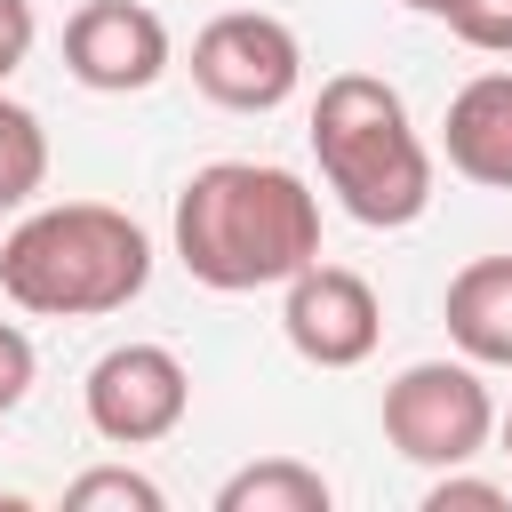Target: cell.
<instances>
[{
  "instance_id": "cell-7",
  "label": "cell",
  "mask_w": 512,
  "mask_h": 512,
  "mask_svg": "<svg viewBox=\"0 0 512 512\" xmlns=\"http://www.w3.org/2000/svg\"><path fill=\"white\" fill-rule=\"evenodd\" d=\"M280 336L312 368H360L376 352V336H384V304H376V288L360 272L312 256L304 272L280 280Z\"/></svg>"
},
{
  "instance_id": "cell-6",
  "label": "cell",
  "mask_w": 512,
  "mask_h": 512,
  "mask_svg": "<svg viewBox=\"0 0 512 512\" xmlns=\"http://www.w3.org/2000/svg\"><path fill=\"white\" fill-rule=\"evenodd\" d=\"M80 408H88V432L112 440V448H152L184 424L192 408V376L168 344H112L88 384H80Z\"/></svg>"
},
{
  "instance_id": "cell-11",
  "label": "cell",
  "mask_w": 512,
  "mask_h": 512,
  "mask_svg": "<svg viewBox=\"0 0 512 512\" xmlns=\"http://www.w3.org/2000/svg\"><path fill=\"white\" fill-rule=\"evenodd\" d=\"M328 504H336V488L304 456H256L216 488V512H328Z\"/></svg>"
},
{
  "instance_id": "cell-14",
  "label": "cell",
  "mask_w": 512,
  "mask_h": 512,
  "mask_svg": "<svg viewBox=\"0 0 512 512\" xmlns=\"http://www.w3.org/2000/svg\"><path fill=\"white\" fill-rule=\"evenodd\" d=\"M440 24L480 56H512V0H448Z\"/></svg>"
},
{
  "instance_id": "cell-5",
  "label": "cell",
  "mask_w": 512,
  "mask_h": 512,
  "mask_svg": "<svg viewBox=\"0 0 512 512\" xmlns=\"http://www.w3.org/2000/svg\"><path fill=\"white\" fill-rule=\"evenodd\" d=\"M304 80V40L264 8H224L192 32V88L224 112H280Z\"/></svg>"
},
{
  "instance_id": "cell-19",
  "label": "cell",
  "mask_w": 512,
  "mask_h": 512,
  "mask_svg": "<svg viewBox=\"0 0 512 512\" xmlns=\"http://www.w3.org/2000/svg\"><path fill=\"white\" fill-rule=\"evenodd\" d=\"M496 440H504V456H512V416H496Z\"/></svg>"
},
{
  "instance_id": "cell-2",
  "label": "cell",
  "mask_w": 512,
  "mask_h": 512,
  "mask_svg": "<svg viewBox=\"0 0 512 512\" xmlns=\"http://www.w3.org/2000/svg\"><path fill=\"white\" fill-rule=\"evenodd\" d=\"M152 280V240L128 208L104 200H56L24 208L0 240V296L40 320H104L128 312Z\"/></svg>"
},
{
  "instance_id": "cell-17",
  "label": "cell",
  "mask_w": 512,
  "mask_h": 512,
  "mask_svg": "<svg viewBox=\"0 0 512 512\" xmlns=\"http://www.w3.org/2000/svg\"><path fill=\"white\" fill-rule=\"evenodd\" d=\"M32 40H40V16H32V0H0V80L32 56Z\"/></svg>"
},
{
  "instance_id": "cell-12",
  "label": "cell",
  "mask_w": 512,
  "mask_h": 512,
  "mask_svg": "<svg viewBox=\"0 0 512 512\" xmlns=\"http://www.w3.org/2000/svg\"><path fill=\"white\" fill-rule=\"evenodd\" d=\"M48 184V128L32 104L0 96V216H24Z\"/></svg>"
},
{
  "instance_id": "cell-8",
  "label": "cell",
  "mask_w": 512,
  "mask_h": 512,
  "mask_svg": "<svg viewBox=\"0 0 512 512\" xmlns=\"http://www.w3.org/2000/svg\"><path fill=\"white\" fill-rule=\"evenodd\" d=\"M64 72L96 96H136L168 72V24L144 0H80L64 16Z\"/></svg>"
},
{
  "instance_id": "cell-10",
  "label": "cell",
  "mask_w": 512,
  "mask_h": 512,
  "mask_svg": "<svg viewBox=\"0 0 512 512\" xmlns=\"http://www.w3.org/2000/svg\"><path fill=\"white\" fill-rule=\"evenodd\" d=\"M440 320L472 368H512V256H472L448 280Z\"/></svg>"
},
{
  "instance_id": "cell-16",
  "label": "cell",
  "mask_w": 512,
  "mask_h": 512,
  "mask_svg": "<svg viewBox=\"0 0 512 512\" xmlns=\"http://www.w3.org/2000/svg\"><path fill=\"white\" fill-rule=\"evenodd\" d=\"M32 336L16 328V320H0V416L8 408H24V392H32Z\"/></svg>"
},
{
  "instance_id": "cell-18",
  "label": "cell",
  "mask_w": 512,
  "mask_h": 512,
  "mask_svg": "<svg viewBox=\"0 0 512 512\" xmlns=\"http://www.w3.org/2000/svg\"><path fill=\"white\" fill-rule=\"evenodd\" d=\"M400 8H416V16H448V0H400Z\"/></svg>"
},
{
  "instance_id": "cell-3",
  "label": "cell",
  "mask_w": 512,
  "mask_h": 512,
  "mask_svg": "<svg viewBox=\"0 0 512 512\" xmlns=\"http://www.w3.org/2000/svg\"><path fill=\"white\" fill-rule=\"evenodd\" d=\"M304 136H312V160H320V176H328V192L344 200L352 224L400 232L432 208V144L416 136L392 80H376V72L320 80Z\"/></svg>"
},
{
  "instance_id": "cell-13",
  "label": "cell",
  "mask_w": 512,
  "mask_h": 512,
  "mask_svg": "<svg viewBox=\"0 0 512 512\" xmlns=\"http://www.w3.org/2000/svg\"><path fill=\"white\" fill-rule=\"evenodd\" d=\"M160 504H168L160 480H144L128 464H96V472H80L64 488V512H160Z\"/></svg>"
},
{
  "instance_id": "cell-4",
  "label": "cell",
  "mask_w": 512,
  "mask_h": 512,
  "mask_svg": "<svg viewBox=\"0 0 512 512\" xmlns=\"http://www.w3.org/2000/svg\"><path fill=\"white\" fill-rule=\"evenodd\" d=\"M384 440L424 464V472H448V464H472L488 440H496V400H488V376L456 352V360H416L384 384Z\"/></svg>"
},
{
  "instance_id": "cell-15",
  "label": "cell",
  "mask_w": 512,
  "mask_h": 512,
  "mask_svg": "<svg viewBox=\"0 0 512 512\" xmlns=\"http://www.w3.org/2000/svg\"><path fill=\"white\" fill-rule=\"evenodd\" d=\"M456 504H472V512H496V504H504V488H496V480H472L464 464H448V472L424 488V512H456Z\"/></svg>"
},
{
  "instance_id": "cell-1",
  "label": "cell",
  "mask_w": 512,
  "mask_h": 512,
  "mask_svg": "<svg viewBox=\"0 0 512 512\" xmlns=\"http://www.w3.org/2000/svg\"><path fill=\"white\" fill-rule=\"evenodd\" d=\"M168 232H176V264L200 288L248 296V288H280L320 256V200L280 160H208L184 176Z\"/></svg>"
},
{
  "instance_id": "cell-9",
  "label": "cell",
  "mask_w": 512,
  "mask_h": 512,
  "mask_svg": "<svg viewBox=\"0 0 512 512\" xmlns=\"http://www.w3.org/2000/svg\"><path fill=\"white\" fill-rule=\"evenodd\" d=\"M440 152H448V168H456L464 184L512 192V72H472V80L448 96Z\"/></svg>"
}]
</instances>
